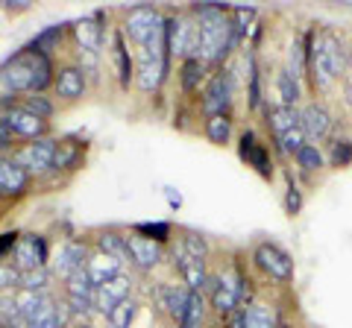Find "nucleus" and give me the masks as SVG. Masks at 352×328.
<instances>
[{"instance_id": "1a4fd4ad", "label": "nucleus", "mask_w": 352, "mask_h": 328, "mask_svg": "<svg viewBox=\"0 0 352 328\" xmlns=\"http://www.w3.org/2000/svg\"><path fill=\"white\" fill-rule=\"evenodd\" d=\"M168 71H170V59L164 53H153V50H138V59H135V89L153 94L159 91V85L168 80Z\"/></svg>"}, {"instance_id": "f3484780", "label": "nucleus", "mask_w": 352, "mask_h": 328, "mask_svg": "<svg viewBox=\"0 0 352 328\" xmlns=\"http://www.w3.org/2000/svg\"><path fill=\"white\" fill-rule=\"evenodd\" d=\"M173 264H176V270H179V276H182V281H185V288L194 290V293H206V288H208V270H206V261L185 255L179 246H173Z\"/></svg>"}, {"instance_id": "c9c22d12", "label": "nucleus", "mask_w": 352, "mask_h": 328, "mask_svg": "<svg viewBox=\"0 0 352 328\" xmlns=\"http://www.w3.org/2000/svg\"><path fill=\"white\" fill-rule=\"evenodd\" d=\"M62 36H65V27L53 24V27H47V30H41L38 36L30 41V47L38 50V53H44V56H53V53L59 50V45H62Z\"/></svg>"}, {"instance_id": "c03bdc74", "label": "nucleus", "mask_w": 352, "mask_h": 328, "mask_svg": "<svg viewBox=\"0 0 352 328\" xmlns=\"http://www.w3.org/2000/svg\"><path fill=\"white\" fill-rule=\"evenodd\" d=\"M18 232H6V235H0V258H3L6 253H12L15 244H18Z\"/></svg>"}, {"instance_id": "7c9ffc66", "label": "nucleus", "mask_w": 352, "mask_h": 328, "mask_svg": "<svg viewBox=\"0 0 352 328\" xmlns=\"http://www.w3.org/2000/svg\"><path fill=\"white\" fill-rule=\"evenodd\" d=\"M294 161H296V167H300L302 173H320V170H326V156H323V150L317 147V144H302V150L294 156Z\"/></svg>"}, {"instance_id": "49530a36", "label": "nucleus", "mask_w": 352, "mask_h": 328, "mask_svg": "<svg viewBox=\"0 0 352 328\" xmlns=\"http://www.w3.org/2000/svg\"><path fill=\"white\" fill-rule=\"evenodd\" d=\"M164 196H168L170 209H179V205H182V196H179V191H173V188H164Z\"/></svg>"}, {"instance_id": "6e6552de", "label": "nucleus", "mask_w": 352, "mask_h": 328, "mask_svg": "<svg viewBox=\"0 0 352 328\" xmlns=\"http://www.w3.org/2000/svg\"><path fill=\"white\" fill-rule=\"evenodd\" d=\"M56 138H38V141H30V144L12 150V161L18 167H24L30 176L32 173H47L53 167V159H56Z\"/></svg>"}, {"instance_id": "58836bf2", "label": "nucleus", "mask_w": 352, "mask_h": 328, "mask_svg": "<svg viewBox=\"0 0 352 328\" xmlns=\"http://www.w3.org/2000/svg\"><path fill=\"white\" fill-rule=\"evenodd\" d=\"M18 106L27 108L30 115H36V117H41V120H50L53 112H56L53 100H50V97H44V94H30V97H24V100H21Z\"/></svg>"}, {"instance_id": "79ce46f5", "label": "nucleus", "mask_w": 352, "mask_h": 328, "mask_svg": "<svg viewBox=\"0 0 352 328\" xmlns=\"http://www.w3.org/2000/svg\"><path fill=\"white\" fill-rule=\"evenodd\" d=\"M302 211V191L291 176H288V188H285V214L288 217H296Z\"/></svg>"}, {"instance_id": "9d476101", "label": "nucleus", "mask_w": 352, "mask_h": 328, "mask_svg": "<svg viewBox=\"0 0 352 328\" xmlns=\"http://www.w3.org/2000/svg\"><path fill=\"white\" fill-rule=\"evenodd\" d=\"M238 156L241 161L247 164V167H252L258 173L261 179H273V159H270V150L267 144L252 132V129H244L238 138Z\"/></svg>"}, {"instance_id": "ea45409f", "label": "nucleus", "mask_w": 352, "mask_h": 328, "mask_svg": "<svg viewBox=\"0 0 352 328\" xmlns=\"http://www.w3.org/2000/svg\"><path fill=\"white\" fill-rule=\"evenodd\" d=\"M132 232L141 235V237H150V240H156V244H168L170 240V223H135L132 226Z\"/></svg>"}, {"instance_id": "e433bc0d", "label": "nucleus", "mask_w": 352, "mask_h": 328, "mask_svg": "<svg viewBox=\"0 0 352 328\" xmlns=\"http://www.w3.org/2000/svg\"><path fill=\"white\" fill-rule=\"evenodd\" d=\"M288 71L296 76V80L308 76V47H305V36L291 41V47H288Z\"/></svg>"}, {"instance_id": "f03ea898", "label": "nucleus", "mask_w": 352, "mask_h": 328, "mask_svg": "<svg viewBox=\"0 0 352 328\" xmlns=\"http://www.w3.org/2000/svg\"><path fill=\"white\" fill-rule=\"evenodd\" d=\"M226 3H194L191 15L197 18V32H200V53L197 59H203L208 68L229 59V53L238 47V36L229 21Z\"/></svg>"}, {"instance_id": "393cba45", "label": "nucleus", "mask_w": 352, "mask_h": 328, "mask_svg": "<svg viewBox=\"0 0 352 328\" xmlns=\"http://www.w3.org/2000/svg\"><path fill=\"white\" fill-rule=\"evenodd\" d=\"M206 71H208V65L203 59H197V56L179 62V85H182L185 97H194L197 91H200V85L206 82Z\"/></svg>"}, {"instance_id": "2f4dec72", "label": "nucleus", "mask_w": 352, "mask_h": 328, "mask_svg": "<svg viewBox=\"0 0 352 328\" xmlns=\"http://www.w3.org/2000/svg\"><path fill=\"white\" fill-rule=\"evenodd\" d=\"M206 138L212 144L223 147L232 141V117L229 115H217V117H206Z\"/></svg>"}, {"instance_id": "72a5a7b5", "label": "nucleus", "mask_w": 352, "mask_h": 328, "mask_svg": "<svg viewBox=\"0 0 352 328\" xmlns=\"http://www.w3.org/2000/svg\"><path fill=\"white\" fill-rule=\"evenodd\" d=\"M179 235H182V237L176 240V246H179L185 255L200 258V261H206V258H208V240H206L200 232H194V229H182Z\"/></svg>"}, {"instance_id": "2eb2a0df", "label": "nucleus", "mask_w": 352, "mask_h": 328, "mask_svg": "<svg viewBox=\"0 0 352 328\" xmlns=\"http://www.w3.org/2000/svg\"><path fill=\"white\" fill-rule=\"evenodd\" d=\"M88 261V244L85 240H65L59 246L56 258H53V276H59L62 281H68L76 270H82Z\"/></svg>"}, {"instance_id": "603ef678", "label": "nucleus", "mask_w": 352, "mask_h": 328, "mask_svg": "<svg viewBox=\"0 0 352 328\" xmlns=\"http://www.w3.org/2000/svg\"><path fill=\"white\" fill-rule=\"evenodd\" d=\"M0 328H9V325H6V323H3V320H0Z\"/></svg>"}, {"instance_id": "dca6fc26", "label": "nucleus", "mask_w": 352, "mask_h": 328, "mask_svg": "<svg viewBox=\"0 0 352 328\" xmlns=\"http://www.w3.org/2000/svg\"><path fill=\"white\" fill-rule=\"evenodd\" d=\"M53 89H56V97L62 103H76L80 97H85V89H88V76L80 65H62L56 71V82H53Z\"/></svg>"}, {"instance_id": "423d86ee", "label": "nucleus", "mask_w": 352, "mask_h": 328, "mask_svg": "<svg viewBox=\"0 0 352 328\" xmlns=\"http://www.w3.org/2000/svg\"><path fill=\"white\" fill-rule=\"evenodd\" d=\"M164 41H168L170 59H191L200 53V32L194 15H168L164 18Z\"/></svg>"}, {"instance_id": "7ed1b4c3", "label": "nucleus", "mask_w": 352, "mask_h": 328, "mask_svg": "<svg viewBox=\"0 0 352 328\" xmlns=\"http://www.w3.org/2000/svg\"><path fill=\"white\" fill-rule=\"evenodd\" d=\"M56 82V68L50 56L32 50L30 45L21 47L15 56H9L0 68V89L6 94H44Z\"/></svg>"}, {"instance_id": "6ab92c4d", "label": "nucleus", "mask_w": 352, "mask_h": 328, "mask_svg": "<svg viewBox=\"0 0 352 328\" xmlns=\"http://www.w3.org/2000/svg\"><path fill=\"white\" fill-rule=\"evenodd\" d=\"M129 293H132V279L124 272V276L106 281V284H100V288L94 290V311H100L106 316L112 308H118L124 299H129Z\"/></svg>"}, {"instance_id": "f257e3e1", "label": "nucleus", "mask_w": 352, "mask_h": 328, "mask_svg": "<svg viewBox=\"0 0 352 328\" xmlns=\"http://www.w3.org/2000/svg\"><path fill=\"white\" fill-rule=\"evenodd\" d=\"M305 47H308V80L311 89L329 94L346 73V41L335 30H311L305 32Z\"/></svg>"}, {"instance_id": "cd10ccee", "label": "nucleus", "mask_w": 352, "mask_h": 328, "mask_svg": "<svg viewBox=\"0 0 352 328\" xmlns=\"http://www.w3.org/2000/svg\"><path fill=\"white\" fill-rule=\"evenodd\" d=\"M85 144H76V141L65 138L56 144V159H53V170H76L82 161Z\"/></svg>"}, {"instance_id": "aec40b11", "label": "nucleus", "mask_w": 352, "mask_h": 328, "mask_svg": "<svg viewBox=\"0 0 352 328\" xmlns=\"http://www.w3.org/2000/svg\"><path fill=\"white\" fill-rule=\"evenodd\" d=\"M264 124H267L273 141L291 135L294 129H302L300 126V108H291V106H267L264 108Z\"/></svg>"}, {"instance_id": "f8f14e48", "label": "nucleus", "mask_w": 352, "mask_h": 328, "mask_svg": "<svg viewBox=\"0 0 352 328\" xmlns=\"http://www.w3.org/2000/svg\"><path fill=\"white\" fill-rule=\"evenodd\" d=\"M300 126H302V132H305V138L311 141V144H320V141L332 138L335 117L323 103L314 100V103L300 106Z\"/></svg>"}, {"instance_id": "09e8293b", "label": "nucleus", "mask_w": 352, "mask_h": 328, "mask_svg": "<svg viewBox=\"0 0 352 328\" xmlns=\"http://www.w3.org/2000/svg\"><path fill=\"white\" fill-rule=\"evenodd\" d=\"M276 328H294V325H291V323H285V320H282V323H279Z\"/></svg>"}, {"instance_id": "a18cd8bd", "label": "nucleus", "mask_w": 352, "mask_h": 328, "mask_svg": "<svg viewBox=\"0 0 352 328\" xmlns=\"http://www.w3.org/2000/svg\"><path fill=\"white\" fill-rule=\"evenodd\" d=\"M0 6H3L6 12H27L30 0H15V3H12V0H0Z\"/></svg>"}, {"instance_id": "c85d7f7f", "label": "nucleus", "mask_w": 352, "mask_h": 328, "mask_svg": "<svg viewBox=\"0 0 352 328\" xmlns=\"http://www.w3.org/2000/svg\"><path fill=\"white\" fill-rule=\"evenodd\" d=\"M206 311H208L206 293H194V290H191L188 308H185L182 320L176 323V328H203V325H206Z\"/></svg>"}, {"instance_id": "39448f33", "label": "nucleus", "mask_w": 352, "mask_h": 328, "mask_svg": "<svg viewBox=\"0 0 352 328\" xmlns=\"http://www.w3.org/2000/svg\"><path fill=\"white\" fill-rule=\"evenodd\" d=\"M232 103H235V71L226 65L223 71H217L212 80L203 85V91H200V112H203V117L229 115Z\"/></svg>"}, {"instance_id": "473e14b6", "label": "nucleus", "mask_w": 352, "mask_h": 328, "mask_svg": "<svg viewBox=\"0 0 352 328\" xmlns=\"http://www.w3.org/2000/svg\"><path fill=\"white\" fill-rule=\"evenodd\" d=\"M135 314H138V302L135 299H124L118 305V308L109 311L103 320H106V328H129L132 323H135Z\"/></svg>"}, {"instance_id": "a19ab883", "label": "nucleus", "mask_w": 352, "mask_h": 328, "mask_svg": "<svg viewBox=\"0 0 352 328\" xmlns=\"http://www.w3.org/2000/svg\"><path fill=\"white\" fill-rule=\"evenodd\" d=\"M250 62V89H247V97H250V108H258L261 106V73H258V65H256V56H247Z\"/></svg>"}, {"instance_id": "4c0bfd02", "label": "nucleus", "mask_w": 352, "mask_h": 328, "mask_svg": "<svg viewBox=\"0 0 352 328\" xmlns=\"http://www.w3.org/2000/svg\"><path fill=\"white\" fill-rule=\"evenodd\" d=\"M53 279V270L38 267V270H24L21 272V288L18 290H32V293H47Z\"/></svg>"}, {"instance_id": "0eeeda50", "label": "nucleus", "mask_w": 352, "mask_h": 328, "mask_svg": "<svg viewBox=\"0 0 352 328\" xmlns=\"http://www.w3.org/2000/svg\"><path fill=\"white\" fill-rule=\"evenodd\" d=\"M162 27H164V15L156 6H132V9H126L120 32L141 50L150 45V38L156 36V32H162Z\"/></svg>"}, {"instance_id": "3c124183", "label": "nucleus", "mask_w": 352, "mask_h": 328, "mask_svg": "<svg viewBox=\"0 0 352 328\" xmlns=\"http://www.w3.org/2000/svg\"><path fill=\"white\" fill-rule=\"evenodd\" d=\"M76 328H94V325H88V323H80V325H76Z\"/></svg>"}, {"instance_id": "de8ad7c7", "label": "nucleus", "mask_w": 352, "mask_h": 328, "mask_svg": "<svg viewBox=\"0 0 352 328\" xmlns=\"http://www.w3.org/2000/svg\"><path fill=\"white\" fill-rule=\"evenodd\" d=\"M9 147H12V144H3V141H0V152H6Z\"/></svg>"}, {"instance_id": "5701e85b", "label": "nucleus", "mask_w": 352, "mask_h": 328, "mask_svg": "<svg viewBox=\"0 0 352 328\" xmlns=\"http://www.w3.org/2000/svg\"><path fill=\"white\" fill-rule=\"evenodd\" d=\"M30 188V173L24 167H18L12 159L0 156V191L6 196H21Z\"/></svg>"}, {"instance_id": "8fccbe9b", "label": "nucleus", "mask_w": 352, "mask_h": 328, "mask_svg": "<svg viewBox=\"0 0 352 328\" xmlns=\"http://www.w3.org/2000/svg\"><path fill=\"white\" fill-rule=\"evenodd\" d=\"M212 328H226V323H214V325H212Z\"/></svg>"}, {"instance_id": "37998d69", "label": "nucleus", "mask_w": 352, "mask_h": 328, "mask_svg": "<svg viewBox=\"0 0 352 328\" xmlns=\"http://www.w3.org/2000/svg\"><path fill=\"white\" fill-rule=\"evenodd\" d=\"M21 288V270L15 264H6V261H0V293H9Z\"/></svg>"}, {"instance_id": "ddd939ff", "label": "nucleus", "mask_w": 352, "mask_h": 328, "mask_svg": "<svg viewBox=\"0 0 352 328\" xmlns=\"http://www.w3.org/2000/svg\"><path fill=\"white\" fill-rule=\"evenodd\" d=\"M126 253H129V264L141 272L159 267L164 258L162 244H156V240H150V237H141L135 232H126Z\"/></svg>"}, {"instance_id": "c756f323", "label": "nucleus", "mask_w": 352, "mask_h": 328, "mask_svg": "<svg viewBox=\"0 0 352 328\" xmlns=\"http://www.w3.org/2000/svg\"><path fill=\"white\" fill-rule=\"evenodd\" d=\"M65 323H68V308L59 305L56 299H50L47 305H44V311L27 328H65Z\"/></svg>"}, {"instance_id": "9b49d317", "label": "nucleus", "mask_w": 352, "mask_h": 328, "mask_svg": "<svg viewBox=\"0 0 352 328\" xmlns=\"http://www.w3.org/2000/svg\"><path fill=\"white\" fill-rule=\"evenodd\" d=\"M50 261V246L47 240H44V235H21L18 244L12 249V264L24 272V270H38V267H47Z\"/></svg>"}, {"instance_id": "412c9836", "label": "nucleus", "mask_w": 352, "mask_h": 328, "mask_svg": "<svg viewBox=\"0 0 352 328\" xmlns=\"http://www.w3.org/2000/svg\"><path fill=\"white\" fill-rule=\"evenodd\" d=\"M112 59H115V73H118L120 89H129V85H135V59L129 56L126 36L120 30L112 32Z\"/></svg>"}, {"instance_id": "a211bd4d", "label": "nucleus", "mask_w": 352, "mask_h": 328, "mask_svg": "<svg viewBox=\"0 0 352 328\" xmlns=\"http://www.w3.org/2000/svg\"><path fill=\"white\" fill-rule=\"evenodd\" d=\"M74 38H76V45H80V50L100 53L103 50V41H106L103 12H91L88 18L76 21V24H74Z\"/></svg>"}, {"instance_id": "f704fd0d", "label": "nucleus", "mask_w": 352, "mask_h": 328, "mask_svg": "<svg viewBox=\"0 0 352 328\" xmlns=\"http://www.w3.org/2000/svg\"><path fill=\"white\" fill-rule=\"evenodd\" d=\"M329 167H349L352 164V138L338 135L329 141V156H326Z\"/></svg>"}, {"instance_id": "4be33fe9", "label": "nucleus", "mask_w": 352, "mask_h": 328, "mask_svg": "<svg viewBox=\"0 0 352 328\" xmlns=\"http://www.w3.org/2000/svg\"><path fill=\"white\" fill-rule=\"evenodd\" d=\"M85 272H88V279H91L94 288H100V284L124 276V264H120L118 258H112V255L94 253V255H88V261H85Z\"/></svg>"}, {"instance_id": "20e7f679", "label": "nucleus", "mask_w": 352, "mask_h": 328, "mask_svg": "<svg viewBox=\"0 0 352 328\" xmlns=\"http://www.w3.org/2000/svg\"><path fill=\"white\" fill-rule=\"evenodd\" d=\"M252 264L276 284H291L296 276L291 253L282 249L279 244H273V240H258V244L252 246Z\"/></svg>"}, {"instance_id": "b1692460", "label": "nucleus", "mask_w": 352, "mask_h": 328, "mask_svg": "<svg viewBox=\"0 0 352 328\" xmlns=\"http://www.w3.org/2000/svg\"><path fill=\"white\" fill-rule=\"evenodd\" d=\"M241 316H244V328H276L282 323V316L273 305L256 302V299L241 308Z\"/></svg>"}, {"instance_id": "bb28decb", "label": "nucleus", "mask_w": 352, "mask_h": 328, "mask_svg": "<svg viewBox=\"0 0 352 328\" xmlns=\"http://www.w3.org/2000/svg\"><path fill=\"white\" fill-rule=\"evenodd\" d=\"M276 91H279V106H291V108H300V100H302V85L300 80L288 71L282 68L276 73Z\"/></svg>"}, {"instance_id": "4468645a", "label": "nucleus", "mask_w": 352, "mask_h": 328, "mask_svg": "<svg viewBox=\"0 0 352 328\" xmlns=\"http://www.w3.org/2000/svg\"><path fill=\"white\" fill-rule=\"evenodd\" d=\"M3 124L9 126V132L18 135V138H27V141H38V138H47V120H41L36 115H30L27 108H9V112L0 115Z\"/></svg>"}, {"instance_id": "a878e982", "label": "nucleus", "mask_w": 352, "mask_h": 328, "mask_svg": "<svg viewBox=\"0 0 352 328\" xmlns=\"http://www.w3.org/2000/svg\"><path fill=\"white\" fill-rule=\"evenodd\" d=\"M94 244H97V253L112 255V258H118V261H120V264H129L126 235H124V232H118V229H103V232L94 237Z\"/></svg>"}]
</instances>
